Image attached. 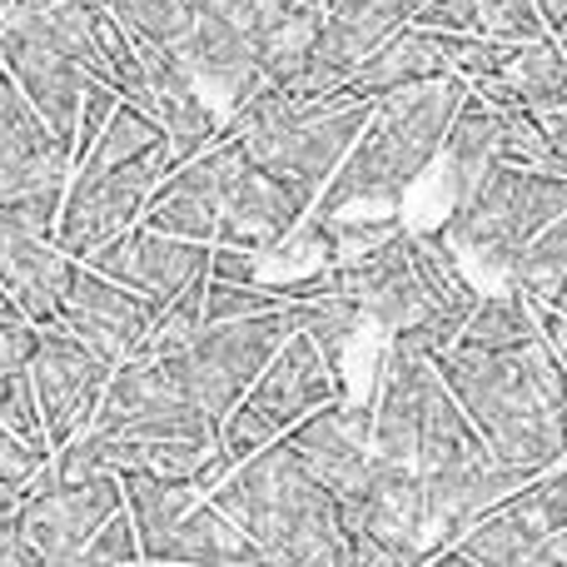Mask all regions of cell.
I'll return each instance as SVG.
<instances>
[{
    "instance_id": "obj_17",
    "label": "cell",
    "mask_w": 567,
    "mask_h": 567,
    "mask_svg": "<svg viewBox=\"0 0 567 567\" xmlns=\"http://www.w3.org/2000/svg\"><path fill=\"white\" fill-rule=\"evenodd\" d=\"M70 279H75V259H65L50 239L0 225V289L10 293V303L35 329L55 323L60 303L70 293Z\"/></svg>"
},
{
    "instance_id": "obj_34",
    "label": "cell",
    "mask_w": 567,
    "mask_h": 567,
    "mask_svg": "<svg viewBox=\"0 0 567 567\" xmlns=\"http://www.w3.org/2000/svg\"><path fill=\"white\" fill-rule=\"evenodd\" d=\"M0 423H6L16 439H25L30 449H45V419H40V403H35V389H30V373H20V379H10L6 389H0Z\"/></svg>"
},
{
    "instance_id": "obj_10",
    "label": "cell",
    "mask_w": 567,
    "mask_h": 567,
    "mask_svg": "<svg viewBox=\"0 0 567 567\" xmlns=\"http://www.w3.org/2000/svg\"><path fill=\"white\" fill-rule=\"evenodd\" d=\"M333 289L349 293L363 309V319L379 323L389 339L413 333L439 309H458V303H443L429 289V279L419 275V265H413V225L383 249H373V255L353 259V265H333Z\"/></svg>"
},
{
    "instance_id": "obj_9",
    "label": "cell",
    "mask_w": 567,
    "mask_h": 567,
    "mask_svg": "<svg viewBox=\"0 0 567 567\" xmlns=\"http://www.w3.org/2000/svg\"><path fill=\"white\" fill-rule=\"evenodd\" d=\"M90 429L130 433V439H179V443H219V423L205 419L185 393L169 383L159 359H130L110 373L105 403Z\"/></svg>"
},
{
    "instance_id": "obj_15",
    "label": "cell",
    "mask_w": 567,
    "mask_h": 567,
    "mask_svg": "<svg viewBox=\"0 0 567 567\" xmlns=\"http://www.w3.org/2000/svg\"><path fill=\"white\" fill-rule=\"evenodd\" d=\"M0 65L16 80V90L30 100L45 130L55 135V145L75 165V125H80V95H85V75L70 65L60 50H50L35 30H25L20 20L0 16Z\"/></svg>"
},
{
    "instance_id": "obj_14",
    "label": "cell",
    "mask_w": 567,
    "mask_h": 567,
    "mask_svg": "<svg viewBox=\"0 0 567 567\" xmlns=\"http://www.w3.org/2000/svg\"><path fill=\"white\" fill-rule=\"evenodd\" d=\"M155 319H159V309L150 299L120 289V284H110L105 275H95V269H85V265H75L70 293L55 313L60 329H70L80 343H90V349L105 363H115V369L145 353Z\"/></svg>"
},
{
    "instance_id": "obj_37",
    "label": "cell",
    "mask_w": 567,
    "mask_h": 567,
    "mask_svg": "<svg viewBox=\"0 0 567 567\" xmlns=\"http://www.w3.org/2000/svg\"><path fill=\"white\" fill-rule=\"evenodd\" d=\"M50 453L45 449H30L25 439H16V433L0 423V483H10V488L30 493V483L45 473Z\"/></svg>"
},
{
    "instance_id": "obj_35",
    "label": "cell",
    "mask_w": 567,
    "mask_h": 567,
    "mask_svg": "<svg viewBox=\"0 0 567 567\" xmlns=\"http://www.w3.org/2000/svg\"><path fill=\"white\" fill-rule=\"evenodd\" d=\"M125 105L115 85H100V80H85V95H80V125H75V165L100 145L105 125L115 120V110Z\"/></svg>"
},
{
    "instance_id": "obj_11",
    "label": "cell",
    "mask_w": 567,
    "mask_h": 567,
    "mask_svg": "<svg viewBox=\"0 0 567 567\" xmlns=\"http://www.w3.org/2000/svg\"><path fill=\"white\" fill-rule=\"evenodd\" d=\"M115 513H125V488H120L115 473H100L95 483H75V488L25 493V503L16 513V533L45 567H60L80 558L85 543Z\"/></svg>"
},
{
    "instance_id": "obj_27",
    "label": "cell",
    "mask_w": 567,
    "mask_h": 567,
    "mask_svg": "<svg viewBox=\"0 0 567 567\" xmlns=\"http://www.w3.org/2000/svg\"><path fill=\"white\" fill-rule=\"evenodd\" d=\"M503 80H508V85L523 95V105L538 110V115L567 110V55L558 50V40L553 35L513 50V65H508V75Z\"/></svg>"
},
{
    "instance_id": "obj_42",
    "label": "cell",
    "mask_w": 567,
    "mask_h": 567,
    "mask_svg": "<svg viewBox=\"0 0 567 567\" xmlns=\"http://www.w3.org/2000/svg\"><path fill=\"white\" fill-rule=\"evenodd\" d=\"M553 40H558V50H563V55H567V20H563V25H558V30H553Z\"/></svg>"
},
{
    "instance_id": "obj_8",
    "label": "cell",
    "mask_w": 567,
    "mask_h": 567,
    "mask_svg": "<svg viewBox=\"0 0 567 567\" xmlns=\"http://www.w3.org/2000/svg\"><path fill=\"white\" fill-rule=\"evenodd\" d=\"M110 373H115V363H105L70 329H60V323L40 329L35 359H30V389H35L40 419H45L50 453L65 449L70 439H80L95 423L105 389H110Z\"/></svg>"
},
{
    "instance_id": "obj_18",
    "label": "cell",
    "mask_w": 567,
    "mask_h": 567,
    "mask_svg": "<svg viewBox=\"0 0 567 567\" xmlns=\"http://www.w3.org/2000/svg\"><path fill=\"white\" fill-rule=\"evenodd\" d=\"M145 567H269V563H265V553L205 498L185 523H175L155 548H145Z\"/></svg>"
},
{
    "instance_id": "obj_19",
    "label": "cell",
    "mask_w": 567,
    "mask_h": 567,
    "mask_svg": "<svg viewBox=\"0 0 567 567\" xmlns=\"http://www.w3.org/2000/svg\"><path fill=\"white\" fill-rule=\"evenodd\" d=\"M449 65H443V50H439V35L433 30H419V25H403L389 45H379L359 70H353L349 100H383V95H399V90H413V85H429V80H443Z\"/></svg>"
},
{
    "instance_id": "obj_12",
    "label": "cell",
    "mask_w": 567,
    "mask_h": 567,
    "mask_svg": "<svg viewBox=\"0 0 567 567\" xmlns=\"http://www.w3.org/2000/svg\"><path fill=\"white\" fill-rule=\"evenodd\" d=\"M284 449L299 458V468L329 493L333 503L353 498L373 468V409L369 403H329L309 413L299 429L284 433Z\"/></svg>"
},
{
    "instance_id": "obj_25",
    "label": "cell",
    "mask_w": 567,
    "mask_h": 567,
    "mask_svg": "<svg viewBox=\"0 0 567 567\" xmlns=\"http://www.w3.org/2000/svg\"><path fill=\"white\" fill-rule=\"evenodd\" d=\"M155 145H169L165 125H159L155 115H145L140 105H130V100H125V105L115 110V120L105 125L100 145L75 165V175H80V179H100V175H110V169L135 165V159L150 155Z\"/></svg>"
},
{
    "instance_id": "obj_4",
    "label": "cell",
    "mask_w": 567,
    "mask_h": 567,
    "mask_svg": "<svg viewBox=\"0 0 567 567\" xmlns=\"http://www.w3.org/2000/svg\"><path fill=\"white\" fill-rule=\"evenodd\" d=\"M369 120V100H293L275 85H259L245 105L229 110L219 135L239 140L259 175L284 179V185L319 199V189L349 159V150L359 145Z\"/></svg>"
},
{
    "instance_id": "obj_43",
    "label": "cell",
    "mask_w": 567,
    "mask_h": 567,
    "mask_svg": "<svg viewBox=\"0 0 567 567\" xmlns=\"http://www.w3.org/2000/svg\"><path fill=\"white\" fill-rule=\"evenodd\" d=\"M0 309H16V303H10V293H6V289H0ZM16 313H20V309H16Z\"/></svg>"
},
{
    "instance_id": "obj_40",
    "label": "cell",
    "mask_w": 567,
    "mask_h": 567,
    "mask_svg": "<svg viewBox=\"0 0 567 567\" xmlns=\"http://www.w3.org/2000/svg\"><path fill=\"white\" fill-rule=\"evenodd\" d=\"M538 10H543V25H548V35L567 20V0H538Z\"/></svg>"
},
{
    "instance_id": "obj_41",
    "label": "cell",
    "mask_w": 567,
    "mask_h": 567,
    "mask_svg": "<svg viewBox=\"0 0 567 567\" xmlns=\"http://www.w3.org/2000/svg\"><path fill=\"white\" fill-rule=\"evenodd\" d=\"M553 313H563V319H567V284H563V293H558V299H553Z\"/></svg>"
},
{
    "instance_id": "obj_39",
    "label": "cell",
    "mask_w": 567,
    "mask_h": 567,
    "mask_svg": "<svg viewBox=\"0 0 567 567\" xmlns=\"http://www.w3.org/2000/svg\"><path fill=\"white\" fill-rule=\"evenodd\" d=\"M0 567H45V563H40L35 553H30L25 543H20V533H16V538H10L6 548H0Z\"/></svg>"
},
{
    "instance_id": "obj_20",
    "label": "cell",
    "mask_w": 567,
    "mask_h": 567,
    "mask_svg": "<svg viewBox=\"0 0 567 567\" xmlns=\"http://www.w3.org/2000/svg\"><path fill=\"white\" fill-rule=\"evenodd\" d=\"M443 159H449V199H468L493 169L503 165V115H493L478 95L468 90L463 110L453 115V130L443 140Z\"/></svg>"
},
{
    "instance_id": "obj_31",
    "label": "cell",
    "mask_w": 567,
    "mask_h": 567,
    "mask_svg": "<svg viewBox=\"0 0 567 567\" xmlns=\"http://www.w3.org/2000/svg\"><path fill=\"white\" fill-rule=\"evenodd\" d=\"M478 6V30L503 45H533L548 35L538 0H473Z\"/></svg>"
},
{
    "instance_id": "obj_3",
    "label": "cell",
    "mask_w": 567,
    "mask_h": 567,
    "mask_svg": "<svg viewBox=\"0 0 567 567\" xmlns=\"http://www.w3.org/2000/svg\"><path fill=\"white\" fill-rule=\"evenodd\" d=\"M209 503L265 553L269 567H353V553L339 528V508L299 468L284 439L255 453L249 463H239L209 493Z\"/></svg>"
},
{
    "instance_id": "obj_13",
    "label": "cell",
    "mask_w": 567,
    "mask_h": 567,
    "mask_svg": "<svg viewBox=\"0 0 567 567\" xmlns=\"http://www.w3.org/2000/svg\"><path fill=\"white\" fill-rule=\"evenodd\" d=\"M85 269H95V275H105L120 289L150 299L155 309H165L189 284L209 279V245H189V239H169L135 225L125 235H115L110 245H100L85 259Z\"/></svg>"
},
{
    "instance_id": "obj_33",
    "label": "cell",
    "mask_w": 567,
    "mask_h": 567,
    "mask_svg": "<svg viewBox=\"0 0 567 567\" xmlns=\"http://www.w3.org/2000/svg\"><path fill=\"white\" fill-rule=\"evenodd\" d=\"M80 558L95 567H145V548H140V533H135V523H130V513H115V518L85 543Z\"/></svg>"
},
{
    "instance_id": "obj_7",
    "label": "cell",
    "mask_w": 567,
    "mask_h": 567,
    "mask_svg": "<svg viewBox=\"0 0 567 567\" xmlns=\"http://www.w3.org/2000/svg\"><path fill=\"white\" fill-rule=\"evenodd\" d=\"M289 339H293V313L275 309V313H259V319L205 323L199 339L189 343L185 353L159 359V363H165L169 383H175L205 419L225 423Z\"/></svg>"
},
{
    "instance_id": "obj_32",
    "label": "cell",
    "mask_w": 567,
    "mask_h": 567,
    "mask_svg": "<svg viewBox=\"0 0 567 567\" xmlns=\"http://www.w3.org/2000/svg\"><path fill=\"white\" fill-rule=\"evenodd\" d=\"M289 309L275 289L255 284V289H239V284H209L205 289V323H235V319H259V313Z\"/></svg>"
},
{
    "instance_id": "obj_16",
    "label": "cell",
    "mask_w": 567,
    "mask_h": 567,
    "mask_svg": "<svg viewBox=\"0 0 567 567\" xmlns=\"http://www.w3.org/2000/svg\"><path fill=\"white\" fill-rule=\"evenodd\" d=\"M313 215V195L303 189L284 185V179H269L259 169H249L245 185L229 195L225 205V219H219V235L215 245H229V249H249V255H275L284 239Z\"/></svg>"
},
{
    "instance_id": "obj_29",
    "label": "cell",
    "mask_w": 567,
    "mask_h": 567,
    "mask_svg": "<svg viewBox=\"0 0 567 567\" xmlns=\"http://www.w3.org/2000/svg\"><path fill=\"white\" fill-rule=\"evenodd\" d=\"M433 35H439V50H443V65H449V75H458L463 85H478V80L508 75L513 50H518V45H503V40L483 35V30H473V35L433 30Z\"/></svg>"
},
{
    "instance_id": "obj_6",
    "label": "cell",
    "mask_w": 567,
    "mask_h": 567,
    "mask_svg": "<svg viewBox=\"0 0 567 567\" xmlns=\"http://www.w3.org/2000/svg\"><path fill=\"white\" fill-rule=\"evenodd\" d=\"M349 399V383L323 363V353L313 349L303 333H293L289 343L269 359V369L255 379V389L239 399V409L219 423V443L229 463H249L255 453H265L269 443H279L289 429H299L309 413L329 409V403Z\"/></svg>"
},
{
    "instance_id": "obj_1",
    "label": "cell",
    "mask_w": 567,
    "mask_h": 567,
    "mask_svg": "<svg viewBox=\"0 0 567 567\" xmlns=\"http://www.w3.org/2000/svg\"><path fill=\"white\" fill-rule=\"evenodd\" d=\"M433 373L468 413L493 463L523 483L567 463V369L548 339L518 353L449 349L433 359Z\"/></svg>"
},
{
    "instance_id": "obj_5",
    "label": "cell",
    "mask_w": 567,
    "mask_h": 567,
    "mask_svg": "<svg viewBox=\"0 0 567 567\" xmlns=\"http://www.w3.org/2000/svg\"><path fill=\"white\" fill-rule=\"evenodd\" d=\"M567 215V179L548 169L498 165L468 199L449 209L443 239L463 255V265H483L493 275H508V265L553 225Z\"/></svg>"
},
{
    "instance_id": "obj_22",
    "label": "cell",
    "mask_w": 567,
    "mask_h": 567,
    "mask_svg": "<svg viewBox=\"0 0 567 567\" xmlns=\"http://www.w3.org/2000/svg\"><path fill=\"white\" fill-rule=\"evenodd\" d=\"M120 488H125V513L140 533V548H155L175 523H185L205 503V493L195 483H175L159 478V473H125Z\"/></svg>"
},
{
    "instance_id": "obj_26",
    "label": "cell",
    "mask_w": 567,
    "mask_h": 567,
    "mask_svg": "<svg viewBox=\"0 0 567 567\" xmlns=\"http://www.w3.org/2000/svg\"><path fill=\"white\" fill-rule=\"evenodd\" d=\"M563 284H567V215L553 219V225L513 259L508 275H503V289L523 293V299L538 303V309H553Z\"/></svg>"
},
{
    "instance_id": "obj_36",
    "label": "cell",
    "mask_w": 567,
    "mask_h": 567,
    "mask_svg": "<svg viewBox=\"0 0 567 567\" xmlns=\"http://www.w3.org/2000/svg\"><path fill=\"white\" fill-rule=\"evenodd\" d=\"M35 339L40 329L16 309H0V389L20 373H30V359H35Z\"/></svg>"
},
{
    "instance_id": "obj_23",
    "label": "cell",
    "mask_w": 567,
    "mask_h": 567,
    "mask_svg": "<svg viewBox=\"0 0 567 567\" xmlns=\"http://www.w3.org/2000/svg\"><path fill=\"white\" fill-rule=\"evenodd\" d=\"M319 30H323V0H303L299 10L275 20L265 30V45H259V80L275 90H289L309 65L313 45H319Z\"/></svg>"
},
{
    "instance_id": "obj_28",
    "label": "cell",
    "mask_w": 567,
    "mask_h": 567,
    "mask_svg": "<svg viewBox=\"0 0 567 567\" xmlns=\"http://www.w3.org/2000/svg\"><path fill=\"white\" fill-rule=\"evenodd\" d=\"M503 513H508L518 528L538 533V538L567 533V463L553 473H543V478L523 483V488L503 503Z\"/></svg>"
},
{
    "instance_id": "obj_24",
    "label": "cell",
    "mask_w": 567,
    "mask_h": 567,
    "mask_svg": "<svg viewBox=\"0 0 567 567\" xmlns=\"http://www.w3.org/2000/svg\"><path fill=\"white\" fill-rule=\"evenodd\" d=\"M289 313H293V333H303V339L323 353V363L349 383V343H353V333H359V323H363L359 303H353L349 293L333 289V293H323V299L289 303Z\"/></svg>"
},
{
    "instance_id": "obj_30",
    "label": "cell",
    "mask_w": 567,
    "mask_h": 567,
    "mask_svg": "<svg viewBox=\"0 0 567 567\" xmlns=\"http://www.w3.org/2000/svg\"><path fill=\"white\" fill-rule=\"evenodd\" d=\"M403 219L399 215H339L329 219V239H333V265H353V259L373 255L383 249L389 239L403 235Z\"/></svg>"
},
{
    "instance_id": "obj_38",
    "label": "cell",
    "mask_w": 567,
    "mask_h": 567,
    "mask_svg": "<svg viewBox=\"0 0 567 567\" xmlns=\"http://www.w3.org/2000/svg\"><path fill=\"white\" fill-rule=\"evenodd\" d=\"M209 284H239V289H255L265 284V265L249 249H229V245H209Z\"/></svg>"
},
{
    "instance_id": "obj_2",
    "label": "cell",
    "mask_w": 567,
    "mask_h": 567,
    "mask_svg": "<svg viewBox=\"0 0 567 567\" xmlns=\"http://www.w3.org/2000/svg\"><path fill=\"white\" fill-rule=\"evenodd\" d=\"M463 100H468V85L458 75L373 100L369 130L349 150V159L333 169L329 185L319 189L313 215H399V199L409 195V185H419L433 159L443 155V140H449Z\"/></svg>"
},
{
    "instance_id": "obj_21",
    "label": "cell",
    "mask_w": 567,
    "mask_h": 567,
    "mask_svg": "<svg viewBox=\"0 0 567 567\" xmlns=\"http://www.w3.org/2000/svg\"><path fill=\"white\" fill-rule=\"evenodd\" d=\"M543 339V323H538V303H528L523 293L498 289V293H483V303L473 309V319L463 323L458 343L453 349H473V353H518L528 343Z\"/></svg>"
}]
</instances>
